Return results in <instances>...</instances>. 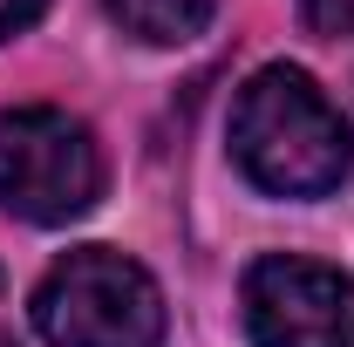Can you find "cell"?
<instances>
[{"mask_svg": "<svg viewBox=\"0 0 354 347\" xmlns=\"http://www.w3.org/2000/svg\"><path fill=\"white\" fill-rule=\"evenodd\" d=\"M232 164L272 198H327L354 171V136L307 68L272 62L232 102Z\"/></svg>", "mask_w": 354, "mask_h": 347, "instance_id": "cell-1", "label": "cell"}, {"mask_svg": "<svg viewBox=\"0 0 354 347\" xmlns=\"http://www.w3.org/2000/svg\"><path fill=\"white\" fill-rule=\"evenodd\" d=\"M48 347H164V293L116 245H75L35 286Z\"/></svg>", "mask_w": 354, "mask_h": 347, "instance_id": "cell-2", "label": "cell"}, {"mask_svg": "<svg viewBox=\"0 0 354 347\" xmlns=\"http://www.w3.org/2000/svg\"><path fill=\"white\" fill-rule=\"evenodd\" d=\"M102 198V150L82 116L21 102L0 109V212L28 225H68Z\"/></svg>", "mask_w": 354, "mask_h": 347, "instance_id": "cell-3", "label": "cell"}, {"mask_svg": "<svg viewBox=\"0 0 354 347\" xmlns=\"http://www.w3.org/2000/svg\"><path fill=\"white\" fill-rule=\"evenodd\" d=\"M239 306L259 347H354V279L341 265L266 252L245 265Z\"/></svg>", "mask_w": 354, "mask_h": 347, "instance_id": "cell-4", "label": "cell"}, {"mask_svg": "<svg viewBox=\"0 0 354 347\" xmlns=\"http://www.w3.org/2000/svg\"><path fill=\"white\" fill-rule=\"evenodd\" d=\"M102 7H109V21L123 35H136V41H150V48L198 41L212 28V14H218V0H102Z\"/></svg>", "mask_w": 354, "mask_h": 347, "instance_id": "cell-5", "label": "cell"}, {"mask_svg": "<svg viewBox=\"0 0 354 347\" xmlns=\"http://www.w3.org/2000/svg\"><path fill=\"white\" fill-rule=\"evenodd\" d=\"M300 14H307L313 35H354V0H300Z\"/></svg>", "mask_w": 354, "mask_h": 347, "instance_id": "cell-6", "label": "cell"}, {"mask_svg": "<svg viewBox=\"0 0 354 347\" xmlns=\"http://www.w3.org/2000/svg\"><path fill=\"white\" fill-rule=\"evenodd\" d=\"M41 7H48V0H0V41H14L21 28H35Z\"/></svg>", "mask_w": 354, "mask_h": 347, "instance_id": "cell-7", "label": "cell"}, {"mask_svg": "<svg viewBox=\"0 0 354 347\" xmlns=\"http://www.w3.org/2000/svg\"><path fill=\"white\" fill-rule=\"evenodd\" d=\"M0 347H14V341H0Z\"/></svg>", "mask_w": 354, "mask_h": 347, "instance_id": "cell-8", "label": "cell"}]
</instances>
